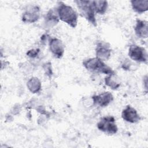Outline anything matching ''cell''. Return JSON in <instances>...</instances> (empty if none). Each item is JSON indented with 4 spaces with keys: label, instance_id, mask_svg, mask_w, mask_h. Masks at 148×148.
<instances>
[{
    "label": "cell",
    "instance_id": "obj_5",
    "mask_svg": "<svg viewBox=\"0 0 148 148\" xmlns=\"http://www.w3.org/2000/svg\"><path fill=\"white\" fill-rule=\"evenodd\" d=\"M128 56L131 60L140 63L147 64V53L145 48L137 45H131L128 49Z\"/></svg>",
    "mask_w": 148,
    "mask_h": 148
},
{
    "label": "cell",
    "instance_id": "obj_7",
    "mask_svg": "<svg viewBox=\"0 0 148 148\" xmlns=\"http://www.w3.org/2000/svg\"><path fill=\"white\" fill-rule=\"evenodd\" d=\"M49 47L50 52L55 58L60 59L62 57L65 48L61 40L57 38H50Z\"/></svg>",
    "mask_w": 148,
    "mask_h": 148
},
{
    "label": "cell",
    "instance_id": "obj_11",
    "mask_svg": "<svg viewBox=\"0 0 148 148\" xmlns=\"http://www.w3.org/2000/svg\"><path fill=\"white\" fill-rule=\"evenodd\" d=\"M135 35L139 38L146 39L148 36V23L147 21L137 19L134 27Z\"/></svg>",
    "mask_w": 148,
    "mask_h": 148
},
{
    "label": "cell",
    "instance_id": "obj_6",
    "mask_svg": "<svg viewBox=\"0 0 148 148\" xmlns=\"http://www.w3.org/2000/svg\"><path fill=\"white\" fill-rule=\"evenodd\" d=\"M40 10L39 6L30 5L27 6L21 16V21L25 23H34L40 18Z\"/></svg>",
    "mask_w": 148,
    "mask_h": 148
},
{
    "label": "cell",
    "instance_id": "obj_19",
    "mask_svg": "<svg viewBox=\"0 0 148 148\" xmlns=\"http://www.w3.org/2000/svg\"><path fill=\"white\" fill-rule=\"evenodd\" d=\"M132 66V63L130 61V60H125L123 63L122 64L121 68L125 71H130L131 69V67Z\"/></svg>",
    "mask_w": 148,
    "mask_h": 148
},
{
    "label": "cell",
    "instance_id": "obj_13",
    "mask_svg": "<svg viewBox=\"0 0 148 148\" xmlns=\"http://www.w3.org/2000/svg\"><path fill=\"white\" fill-rule=\"evenodd\" d=\"M131 5L132 10L139 14H142L148 10V0H132Z\"/></svg>",
    "mask_w": 148,
    "mask_h": 148
},
{
    "label": "cell",
    "instance_id": "obj_8",
    "mask_svg": "<svg viewBox=\"0 0 148 148\" xmlns=\"http://www.w3.org/2000/svg\"><path fill=\"white\" fill-rule=\"evenodd\" d=\"M112 49L109 43L101 41L97 43L95 47L96 57L105 61L108 60L111 56Z\"/></svg>",
    "mask_w": 148,
    "mask_h": 148
},
{
    "label": "cell",
    "instance_id": "obj_18",
    "mask_svg": "<svg viewBox=\"0 0 148 148\" xmlns=\"http://www.w3.org/2000/svg\"><path fill=\"white\" fill-rule=\"evenodd\" d=\"M39 52H40L39 49H32L28 50L27 52V55L31 58H36L38 56Z\"/></svg>",
    "mask_w": 148,
    "mask_h": 148
},
{
    "label": "cell",
    "instance_id": "obj_16",
    "mask_svg": "<svg viewBox=\"0 0 148 148\" xmlns=\"http://www.w3.org/2000/svg\"><path fill=\"white\" fill-rule=\"evenodd\" d=\"M92 5L95 10V13L103 15L104 14L108 8V2L104 0L92 1Z\"/></svg>",
    "mask_w": 148,
    "mask_h": 148
},
{
    "label": "cell",
    "instance_id": "obj_1",
    "mask_svg": "<svg viewBox=\"0 0 148 148\" xmlns=\"http://www.w3.org/2000/svg\"><path fill=\"white\" fill-rule=\"evenodd\" d=\"M56 9L60 20L72 28H75L77 26L78 14L72 6L62 1H59Z\"/></svg>",
    "mask_w": 148,
    "mask_h": 148
},
{
    "label": "cell",
    "instance_id": "obj_14",
    "mask_svg": "<svg viewBox=\"0 0 148 148\" xmlns=\"http://www.w3.org/2000/svg\"><path fill=\"white\" fill-rule=\"evenodd\" d=\"M27 87L31 92L36 94L40 91L42 83L39 78L36 77H32L28 80L27 83Z\"/></svg>",
    "mask_w": 148,
    "mask_h": 148
},
{
    "label": "cell",
    "instance_id": "obj_9",
    "mask_svg": "<svg viewBox=\"0 0 148 148\" xmlns=\"http://www.w3.org/2000/svg\"><path fill=\"white\" fill-rule=\"evenodd\" d=\"M92 105L100 107H106L113 101V95L109 91L103 92L98 95L91 97Z\"/></svg>",
    "mask_w": 148,
    "mask_h": 148
},
{
    "label": "cell",
    "instance_id": "obj_12",
    "mask_svg": "<svg viewBox=\"0 0 148 148\" xmlns=\"http://www.w3.org/2000/svg\"><path fill=\"white\" fill-rule=\"evenodd\" d=\"M59 20L56 9H50L45 17V24L46 27L52 28L58 24Z\"/></svg>",
    "mask_w": 148,
    "mask_h": 148
},
{
    "label": "cell",
    "instance_id": "obj_17",
    "mask_svg": "<svg viewBox=\"0 0 148 148\" xmlns=\"http://www.w3.org/2000/svg\"><path fill=\"white\" fill-rule=\"evenodd\" d=\"M43 68L45 71V75L49 78H51L53 74L51 67V63L50 62H45L43 65Z\"/></svg>",
    "mask_w": 148,
    "mask_h": 148
},
{
    "label": "cell",
    "instance_id": "obj_2",
    "mask_svg": "<svg viewBox=\"0 0 148 148\" xmlns=\"http://www.w3.org/2000/svg\"><path fill=\"white\" fill-rule=\"evenodd\" d=\"M83 66L88 71L98 73H103L106 75L115 73V72L104 61L97 57L90 58L83 62Z\"/></svg>",
    "mask_w": 148,
    "mask_h": 148
},
{
    "label": "cell",
    "instance_id": "obj_4",
    "mask_svg": "<svg viewBox=\"0 0 148 148\" xmlns=\"http://www.w3.org/2000/svg\"><path fill=\"white\" fill-rule=\"evenodd\" d=\"M97 126L99 131L108 135H114L118 131L116 119L112 116L102 117L97 123Z\"/></svg>",
    "mask_w": 148,
    "mask_h": 148
},
{
    "label": "cell",
    "instance_id": "obj_15",
    "mask_svg": "<svg viewBox=\"0 0 148 148\" xmlns=\"http://www.w3.org/2000/svg\"><path fill=\"white\" fill-rule=\"evenodd\" d=\"M105 84L113 90L118 89L120 86V82L116 73L107 75L105 78Z\"/></svg>",
    "mask_w": 148,
    "mask_h": 148
},
{
    "label": "cell",
    "instance_id": "obj_3",
    "mask_svg": "<svg viewBox=\"0 0 148 148\" xmlns=\"http://www.w3.org/2000/svg\"><path fill=\"white\" fill-rule=\"evenodd\" d=\"M74 2L76 3L82 16L91 24L97 26L95 12L92 5V1L77 0Z\"/></svg>",
    "mask_w": 148,
    "mask_h": 148
},
{
    "label": "cell",
    "instance_id": "obj_10",
    "mask_svg": "<svg viewBox=\"0 0 148 148\" xmlns=\"http://www.w3.org/2000/svg\"><path fill=\"white\" fill-rule=\"evenodd\" d=\"M121 117L124 121L132 124L136 123L141 119L137 110L129 105L126 106L123 110L121 112Z\"/></svg>",
    "mask_w": 148,
    "mask_h": 148
},
{
    "label": "cell",
    "instance_id": "obj_20",
    "mask_svg": "<svg viewBox=\"0 0 148 148\" xmlns=\"http://www.w3.org/2000/svg\"><path fill=\"white\" fill-rule=\"evenodd\" d=\"M20 106L18 105L17 106H14L13 108V109L12 110V113L14 114H17L20 112Z\"/></svg>",
    "mask_w": 148,
    "mask_h": 148
}]
</instances>
